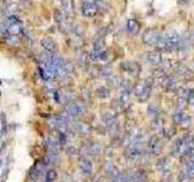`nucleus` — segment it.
<instances>
[{
  "label": "nucleus",
  "instance_id": "45",
  "mask_svg": "<svg viewBox=\"0 0 194 182\" xmlns=\"http://www.w3.org/2000/svg\"><path fill=\"white\" fill-rule=\"evenodd\" d=\"M35 168H36V170L39 171L40 174L43 172V171L45 170V166H46V163L45 161H38V163H35V165H34Z\"/></svg>",
  "mask_w": 194,
  "mask_h": 182
},
{
  "label": "nucleus",
  "instance_id": "41",
  "mask_svg": "<svg viewBox=\"0 0 194 182\" xmlns=\"http://www.w3.org/2000/svg\"><path fill=\"white\" fill-rule=\"evenodd\" d=\"M176 95H177L178 97H184V98H187V96H188V89L177 88V89H176Z\"/></svg>",
  "mask_w": 194,
  "mask_h": 182
},
{
  "label": "nucleus",
  "instance_id": "29",
  "mask_svg": "<svg viewBox=\"0 0 194 182\" xmlns=\"http://www.w3.org/2000/svg\"><path fill=\"white\" fill-rule=\"evenodd\" d=\"M120 81H121V78H119L118 75H113V74L107 78V84L111 88H119L120 86Z\"/></svg>",
  "mask_w": 194,
  "mask_h": 182
},
{
  "label": "nucleus",
  "instance_id": "11",
  "mask_svg": "<svg viewBox=\"0 0 194 182\" xmlns=\"http://www.w3.org/2000/svg\"><path fill=\"white\" fill-rule=\"evenodd\" d=\"M40 45L44 49V51H47L50 54H54L56 52L57 50V44L55 43V40L50 36H44L41 40H40Z\"/></svg>",
  "mask_w": 194,
  "mask_h": 182
},
{
  "label": "nucleus",
  "instance_id": "58",
  "mask_svg": "<svg viewBox=\"0 0 194 182\" xmlns=\"http://www.w3.org/2000/svg\"><path fill=\"white\" fill-rule=\"evenodd\" d=\"M0 165H1V159H0Z\"/></svg>",
  "mask_w": 194,
  "mask_h": 182
},
{
  "label": "nucleus",
  "instance_id": "9",
  "mask_svg": "<svg viewBox=\"0 0 194 182\" xmlns=\"http://www.w3.org/2000/svg\"><path fill=\"white\" fill-rule=\"evenodd\" d=\"M148 148H149V152L152 154H159L163 149V143L160 141V138L157 135H153L150 136L148 141Z\"/></svg>",
  "mask_w": 194,
  "mask_h": 182
},
{
  "label": "nucleus",
  "instance_id": "54",
  "mask_svg": "<svg viewBox=\"0 0 194 182\" xmlns=\"http://www.w3.org/2000/svg\"><path fill=\"white\" fill-rule=\"evenodd\" d=\"M194 98V89H191V90H188V96H187V101L188 100H192Z\"/></svg>",
  "mask_w": 194,
  "mask_h": 182
},
{
  "label": "nucleus",
  "instance_id": "42",
  "mask_svg": "<svg viewBox=\"0 0 194 182\" xmlns=\"http://www.w3.org/2000/svg\"><path fill=\"white\" fill-rule=\"evenodd\" d=\"M164 75H165V70L161 69L160 67L153 70V78H163Z\"/></svg>",
  "mask_w": 194,
  "mask_h": 182
},
{
  "label": "nucleus",
  "instance_id": "8",
  "mask_svg": "<svg viewBox=\"0 0 194 182\" xmlns=\"http://www.w3.org/2000/svg\"><path fill=\"white\" fill-rule=\"evenodd\" d=\"M120 69L132 75H137L140 73V66L135 61H124L120 63Z\"/></svg>",
  "mask_w": 194,
  "mask_h": 182
},
{
  "label": "nucleus",
  "instance_id": "38",
  "mask_svg": "<svg viewBox=\"0 0 194 182\" xmlns=\"http://www.w3.org/2000/svg\"><path fill=\"white\" fill-rule=\"evenodd\" d=\"M59 29H61V32H62V33L68 34L69 32H72V31H73V27H72V24H69L67 21H64V22H62L61 24H59Z\"/></svg>",
  "mask_w": 194,
  "mask_h": 182
},
{
  "label": "nucleus",
  "instance_id": "33",
  "mask_svg": "<svg viewBox=\"0 0 194 182\" xmlns=\"http://www.w3.org/2000/svg\"><path fill=\"white\" fill-rule=\"evenodd\" d=\"M119 102L121 104V108L123 109L126 108L129 106V103H130V93L129 92H121L120 98H119Z\"/></svg>",
  "mask_w": 194,
  "mask_h": 182
},
{
  "label": "nucleus",
  "instance_id": "53",
  "mask_svg": "<svg viewBox=\"0 0 194 182\" xmlns=\"http://www.w3.org/2000/svg\"><path fill=\"white\" fill-rule=\"evenodd\" d=\"M54 98H55V100H56V102H61V95H59V92H58V91H55V92H54Z\"/></svg>",
  "mask_w": 194,
  "mask_h": 182
},
{
  "label": "nucleus",
  "instance_id": "26",
  "mask_svg": "<svg viewBox=\"0 0 194 182\" xmlns=\"http://www.w3.org/2000/svg\"><path fill=\"white\" fill-rule=\"evenodd\" d=\"M150 93H152V85H150V83H148V85L146 86L144 91L137 98H138L140 102H146V101H148V98L150 97Z\"/></svg>",
  "mask_w": 194,
  "mask_h": 182
},
{
  "label": "nucleus",
  "instance_id": "46",
  "mask_svg": "<svg viewBox=\"0 0 194 182\" xmlns=\"http://www.w3.org/2000/svg\"><path fill=\"white\" fill-rule=\"evenodd\" d=\"M187 180H189V179H188V175H187V171L182 170L180 174H178V181L180 182H186Z\"/></svg>",
  "mask_w": 194,
  "mask_h": 182
},
{
  "label": "nucleus",
  "instance_id": "56",
  "mask_svg": "<svg viewBox=\"0 0 194 182\" xmlns=\"http://www.w3.org/2000/svg\"><path fill=\"white\" fill-rule=\"evenodd\" d=\"M189 148H193L194 149V136H193V138L191 140V142H189Z\"/></svg>",
  "mask_w": 194,
  "mask_h": 182
},
{
  "label": "nucleus",
  "instance_id": "1",
  "mask_svg": "<svg viewBox=\"0 0 194 182\" xmlns=\"http://www.w3.org/2000/svg\"><path fill=\"white\" fill-rule=\"evenodd\" d=\"M180 41V34L176 31H168L164 34H160L159 41H158V49L165 52H173L178 47Z\"/></svg>",
  "mask_w": 194,
  "mask_h": 182
},
{
  "label": "nucleus",
  "instance_id": "44",
  "mask_svg": "<svg viewBox=\"0 0 194 182\" xmlns=\"http://www.w3.org/2000/svg\"><path fill=\"white\" fill-rule=\"evenodd\" d=\"M112 108L114 109L115 112H120L123 108H121V104L119 102V100H113L112 101Z\"/></svg>",
  "mask_w": 194,
  "mask_h": 182
},
{
  "label": "nucleus",
  "instance_id": "17",
  "mask_svg": "<svg viewBox=\"0 0 194 182\" xmlns=\"http://www.w3.org/2000/svg\"><path fill=\"white\" fill-rule=\"evenodd\" d=\"M161 85L165 89H171V90H173L175 89V85H176V78H175V75L165 74L161 78Z\"/></svg>",
  "mask_w": 194,
  "mask_h": 182
},
{
  "label": "nucleus",
  "instance_id": "5",
  "mask_svg": "<svg viewBox=\"0 0 194 182\" xmlns=\"http://www.w3.org/2000/svg\"><path fill=\"white\" fill-rule=\"evenodd\" d=\"M171 67H172V69L175 70L176 74L181 75L184 79H193L194 78L193 72L188 68L184 63H182L181 61H175V62H172Z\"/></svg>",
  "mask_w": 194,
  "mask_h": 182
},
{
  "label": "nucleus",
  "instance_id": "50",
  "mask_svg": "<svg viewBox=\"0 0 194 182\" xmlns=\"http://www.w3.org/2000/svg\"><path fill=\"white\" fill-rule=\"evenodd\" d=\"M78 153V149L74 147V146H70V147L67 148V154L68 156H75Z\"/></svg>",
  "mask_w": 194,
  "mask_h": 182
},
{
  "label": "nucleus",
  "instance_id": "18",
  "mask_svg": "<svg viewBox=\"0 0 194 182\" xmlns=\"http://www.w3.org/2000/svg\"><path fill=\"white\" fill-rule=\"evenodd\" d=\"M172 120L176 125H184L189 122V117L186 112H178V113H175L172 117Z\"/></svg>",
  "mask_w": 194,
  "mask_h": 182
},
{
  "label": "nucleus",
  "instance_id": "22",
  "mask_svg": "<svg viewBox=\"0 0 194 182\" xmlns=\"http://www.w3.org/2000/svg\"><path fill=\"white\" fill-rule=\"evenodd\" d=\"M147 113L152 119H157L159 117L160 113V108L158 107V104L155 103H150L148 104V108H147Z\"/></svg>",
  "mask_w": 194,
  "mask_h": 182
},
{
  "label": "nucleus",
  "instance_id": "27",
  "mask_svg": "<svg viewBox=\"0 0 194 182\" xmlns=\"http://www.w3.org/2000/svg\"><path fill=\"white\" fill-rule=\"evenodd\" d=\"M148 80H143V81H138L136 85H135V88H134V92H135V95H136V97H138L143 91L146 89V86L148 85Z\"/></svg>",
  "mask_w": 194,
  "mask_h": 182
},
{
  "label": "nucleus",
  "instance_id": "23",
  "mask_svg": "<svg viewBox=\"0 0 194 182\" xmlns=\"http://www.w3.org/2000/svg\"><path fill=\"white\" fill-rule=\"evenodd\" d=\"M95 5H96V9H97V12H107L109 10V4L107 0H95L93 1Z\"/></svg>",
  "mask_w": 194,
  "mask_h": 182
},
{
  "label": "nucleus",
  "instance_id": "2",
  "mask_svg": "<svg viewBox=\"0 0 194 182\" xmlns=\"http://www.w3.org/2000/svg\"><path fill=\"white\" fill-rule=\"evenodd\" d=\"M4 28H5V32L9 35H18L23 31L22 23L17 18V16H15V15L6 17Z\"/></svg>",
  "mask_w": 194,
  "mask_h": 182
},
{
  "label": "nucleus",
  "instance_id": "16",
  "mask_svg": "<svg viewBox=\"0 0 194 182\" xmlns=\"http://www.w3.org/2000/svg\"><path fill=\"white\" fill-rule=\"evenodd\" d=\"M79 166L84 174L90 175V174L92 172V163H91V160L89 159L88 157H80L79 158Z\"/></svg>",
  "mask_w": 194,
  "mask_h": 182
},
{
  "label": "nucleus",
  "instance_id": "59",
  "mask_svg": "<svg viewBox=\"0 0 194 182\" xmlns=\"http://www.w3.org/2000/svg\"><path fill=\"white\" fill-rule=\"evenodd\" d=\"M80 1H85V0H80Z\"/></svg>",
  "mask_w": 194,
  "mask_h": 182
},
{
  "label": "nucleus",
  "instance_id": "31",
  "mask_svg": "<svg viewBox=\"0 0 194 182\" xmlns=\"http://www.w3.org/2000/svg\"><path fill=\"white\" fill-rule=\"evenodd\" d=\"M58 160V153H54V152H49L46 153L45 158H44V161L46 164H55Z\"/></svg>",
  "mask_w": 194,
  "mask_h": 182
},
{
  "label": "nucleus",
  "instance_id": "19",
  "mask_svg": "<svg viewBox=\"0 0 194 182\" xmlns=\"http://www.w3.org/2000/svg\"><path fill=\"white\" fill-rule=\"evenodd\" d=\"M101 119H102L103 124L106 127H108V126H112L118 123V120H116V117L114 115V113H109V112H106V113L102 114V117H101Z\"/></svg>",
  "mask_w": 194,
  "mask_h": 182
},
{
  "label": "nucleus",
  "instance_id": "40",
  "mask_svg": "<svg viewBox=\"0 0 194 182\" xmlns=\"http://www.w3.org/2000/svg\"><path fill=\"white\" fill-rule=\"evenodd\" d=\"M63 69L66 70V73H72L74 70V65L69 60H64L63 61Z\"/></svg>",
  "mask_w": 194,
  "mask_h": 182
},
{
  "label": "nucleus",
  "instance_id": "13",
  "mask_svg": "<svg viewBox=\"0 0 194 182\" xmlns=\"http://www.w3.org/2000/svg\"><path fill=\"white\" fill-rule=\"evenodd\" d=\"M146 60H147V62L150 63L152 66H159L160 63H161V61H163V58H161V54H160L159 51H149L147 52L146 55Z\"/></svg>",
  "mask_w": 194,
  "mask_h": 182
},
{
  "label": "nucleus",
  "instance_id": "15",
  "mask_svg": "<svg viewBox=\"0 0 194 182\" xmlns=\"http://www.w3.org/2000/svg\"><path fill=\"white\" fill-rule=\"evenodd\" d=\"M126 29H127L129 34L135 36L138 34L141 27H140V23L137 22L135 18H130V20H127V23H126Z\"/></svg>",
  "mask_w": 194,
  "mask_h": 182
},
{
  "label": "nucleus",
  "instance_id": "6",
  "mask_svg": "<svg viewBox=\"0 0 194 182\" xmlns=\"http://www.w3.org/2000/svg\"><path fill=\"white\" fill-rule=\"evenodd\" d=\"M70 117L67 115H62V114H57L54 117V126L57 129L59 132L66 134L68 131V120Z\"/></svg>",
  "mask_w": 194,
  "mask_h": 182
},
{
  "label": "nucleus",
  "instance_id": "20",
  "mask_svg": "<svg viewBox=\"0 0 194 182\" xmlns=\"http://www.w3.org/2000/svg\"><path fill=\"white\" fill-rule=\"evenodd\" d=\"M52 56H54V54H50L47 51L40 52V55H39V62H40L41 67L50 66L51 65V61H52Z\"/></svg>",
  "mask_w": 194,
  "mask_h": 182
},
{
  "label": "nucleus",
  "instance_id": "35",
  "mask_svg": "<svg viewBox=\"0 0 194 182\" xmlns=\"http://www.w3.org/2000/svg\"><path fill=\"white\" fill-rule=\"evenodd\" d=\"M112 74H113V68H112L109 65H106V66H103L102 68L100 69V75H102V77L108 78V77H111Z\"/></svg>",
  "mask_w": 194,
  "mask_h": 182
},
{
  "label": "nucleus",
  "instance_id": "37",
  "mask_svg": "<svg viewBox=\"0 0 194 182\" xmlns=\"http://www.w3.org/2000/svg\"><path fill=\"white\" fill-rule=\"evenodd\" d=\"M39 176H40V172L36 170L35 166H32L29 172H28V177H29L32 181H36V180L39 179Z\"/></svg>",
  "mask_w": 194,
  "mask_h": 182
},
{
  "label": "nucleus",
  "instance_id": "10",
  "mask_svg": "<svg viewBox=\"0 0 194 182\" xmlns=\"http://www.w3.org/2000/svg\"><path fill=\"white\" fill-rule=\"evenodd\" d=\"M81 12L85 17H89V18H92L97 15V9H96V5L93 1H86L81 6Z\"/></svg>",
  "mask_w": 194,
  "mask_h": 182
},
{
  "label": "nucleus",
  "instance_id": "49",
  "mask_svg": "<svg viewBox=\"0 0 194 182\" xmlns=\"http://www.w3.org/2000/svg\"><path fill=\"white\" fill-rule=\"evenodd\" d=\"M173 134H175V131H173V129L172 127H169V129H164V135L165 137H168V138H171L173 136Z\"/></svg>",
  "mask_w": 194,
  "mask_h": 182
},
{
  "label": "nucleus",
  "instance_id": "24",
  "mask_svg": "<svg viewBox=\"0 0 194 182\" xmlns=\"http://www.w3.org/2000/svg\"><path fill=\"white\" fill-rule=\"evenodd\" d=\"M62 6L64 13H73L75 11V4L73 0H62Z\"/></svg>",
  "mask_w": 194,
  "mask_h": 182
},
{
  "label": "nucleus",
  "instance_id": "25",
  "mask_svg": "<svg viewBox=\"0 0 194 182\" xmlns=\"http://www.w3.org/2000/svg\"><path fill=\"white\" fill-rule=\"evenodd\" d=\"M75 130L81 134V135H89L91 132V126H89L88 124H84V123H77L75 124Z\"/></svg>",
  "mask_w": 194,
  "mask_h": 182
},
{
  "label": "nucleus",
  "instance_id": "47",
  "mask_svg": "<svg viewBox=\"0 0 194 182\" xmlns=\"http://www.w3.org/2000/svg\"><path fill=\"white\" fill-rule=\"evenodd\" d=\"M187 175H188V179H194V165H187Z\"/></svg>",
  "mask_w": 194,
  "mask_h": 182
},
{
  "label": "nucleus",
  "instance_id": "3",
  "mask_svg": "<svg viewBox=\"0 0 194 182\" xmlns=\"http://www.w3.org/2000/svg\"><path fill=\"white\" fill-rule=\"evenodd\" d=\"M66 112L70 118H79L86 112V104L81 100L72 101L66 104Z\"/></svg>",
  "mask_w": 194,
  "mask_h": 182
},
{
  "label": "nucleus",
  "instance_id": "55",
  "mask_svg": "<svg viewBox=\"0 0 194 182\" xmlns=\"http://www.w3.org/2000/svg\"><path fill=\"white\" fill-rule=\"evenodd\" d=\"M95 182H106V179H104L103 176H98V177L96 179V181Z\"/></svg>",
  "mask_w": 194,
  "mask_h": 182
},
{
  "label": "nucleus",
  "instance_id": "30",
  "mask_svg": "<svg viewBox=\"0 0 194 182\" xmlns=\"http://www.w3.org/2000/svg\"><path fill=\"white\" fill-rule=\"evenodd\" d=\"M96 95H97V97L98 98H107V97H109V95H111V91L108 88H106V86H101V88H98L97 90H96Z\"/></svg>",
  "mask_w": 194,
  "mask_h": 182
},
{
  "label": "nucleus",
  "instance_id": "52",
  "mask_svg": "<svg viewBox=\"0 0 194 182\" xmlns=\"http://www.w3.org/2000/svg\"><path fill=\"white\" fill-rule=\"evenodd\" d=\"M102 125H103V124H102ZM102 125L97 126V131L100 132V135H104V132L107 131V130H106V126H102Z\"/></svg>",
  "mask_w": 194,
  "mask_h": 182
},
{
  "label": "nucleus",
  "instance_id": "32",
  "mask_svg": "<svg viewBox=\"0 0 194 182\" xmlns=\"http://www.w3.org/2000/svg\"><path fill=\"white\" fill-rule=\"evenodd\" d=\"M120 88H121V92H131L132 90V83L129 79H121L120 81Z\"/></svg>",
  "mask_w": 194,
  "mask_h": 182
},
{
  "label": "nucleus",
  "instance_id": "7",
  "mask_svg": "<svg viewBox=\"0 0 194 182\" xmlns=\"http://www.w3.org/2000/svg\"><path fill=\"white\" fill-rule=\"evenodd\" d=\"M191 49V44H189V38H188V32H184L182 35H180V41H178V47L177 51L181 55H187L188 51Z\"/></svg>",
  "mask_w": 194,
  "mask_h": 182
},
{
  "label": "nucleus",
  "instance_id": "48",
  "mask_svg": "<svg viewBox=\"0 0 194 182\" xmlns=\"http://www.w3.org/2000/svg\"><path fill=\"white\" fill-rule=\"evenodd\" d=\"M153 126L157 129V130H161L163 129V122L160 120L159 118H157V119H153Z\"/></svg>",
  "mask_w": 194,
  "mask_h": 182
},
{
  "label": "nucleus",
  "instance_id": "4",
  "mask_svg": "<svg viewBox=\"0 0 194 182\" xmlns=\"http://www.w3.org/2000/svg\"><path fill=\"white\" fill-rule=\"evenodd\" d=\"M160 38V32L155 28H148L144 31V33L142 35V41L147 45L157 46Z\"/></svg>",
  "mask_w": 194,
  "mask_h": 182
},
{
  "label": "nucleus",
  "instance_id": "57",
  "mask_svg": "<svg viewBox=\"0 0 194 182\" xmlns=\"http://www.w3.org/2000/svg\"><path fill=\"white\" fill-rule=\"evenodd\" d=\"M188 102H189V104H191V106H193V107H194V98H192V100H188Z\"/></svg>",
  "mask_w": 194,
  "mask_h": 182
},
{
  "label": "nucleus",
  "instance_id": "51",
  "mask_svg": "<svg viewBox=\"0 0 194 182\" xmlns=\"http://www.w3.org/2000/svg\"><path fill=\"white\" fill-rule=\"evenodd\" d=\"M188 38H189V44H191V47H194V32L188 33Z\"/></svg>",
  "mask_w": 194,
  "mask_h": 182
},
{
  "label": "nucleus",
  "instance_id": "12",
  "mask_svg": "<svg viewBox=\"0 0 194 182\" xmlns=\"http://www.w3.org/2000/svg\"><path fill=\"white\" fill-rule=\"evenodd\" d=\"M188 149H189V146L181 138V140H178V141L175 143V146L172 148V154L176 156V157L183 156V154H186V153L188 152Z\"/></svg>",
  "mask_w": 194,
  "mask_h": 182
},
{
  "label": "nucleus",
  "instance_id": "39",
  "mask_svg": "<svg viewBox=\"0 0 194 182\" xmlns=\"http://www.w3.org/2000/svg\"><path fill=\"white\" fill-rule=\"evenodd\" d=\"M46 182H54L56 179H57V172L56 170H54V169H51V170H49L46 172Z\"/></svg>",
  "mask_w": 194,
  "mask_h": 182
},
{
  "label": "nucleus",
  "instance_id": "34",
  "mask_svg": "<svg viewBox=\"0 0 194 182\" xmlns=\"http://www.w3.org/2000/svg\"><path fill=\"white\" fill-rule=\"evenodd\" d=\"M155 166H157V169H159V170L165 171L168 169V166H169V160H168V158H165V157L160 158V159L155 163Z\"/></svg>",
  "mask_w": 194,
  "mask_h": 182
},
{
  "label": "nucleus",
  "instance_id": "36",
  "mask_svg": "<svg viewBox=\"0 0 194 182\" xmlns=\"http://www.w3.org/2000/svg\"><path fill=\"white\" fill-rule=\"evenodd\" d=\"M6 43L10 46H16L20 43V36H18V35H7Z\"/></svg>",
  "mask_w": 194,
  "mask_h": 182
},
{
  "label": "nucleus",
  "instance_id": "14",
  "mask_svg": "<svg viewBox=\"0 0 194 182\" xmlns=\"http://www.w3.org/2000/svg\"><path fill=\"white\" fill-rule=\"evenodd\" d=\"M46 147L49 148L50 152H54V153H58L59 152V148H61V143L58 141V138L54 136H50L46 138Z\"/></svg>",
  "mask_w": 194,
  "mask_h": 182
},
{
  "label": "nucleus",
  "instance_id": "43",
  "mask_svg": "<svg viewBox=\"0 0 194 182\" xmlns=\"http://www.w3.org/2000/svg\"><path fill=\"white\" fill-rule=\"evenodd\" d=\"M187 103H188V101H187V98H184V97H178V98H177V107H178L180 109L184 108Z\"/></svg>",
  "mask_w": 194,
  "mask_h": 182
},
{
  "label": "nucleus",
  "instance_id": "21",
  "mask_svg": "<svg viewBox=\"0 0 194 182\" xmlns=\"http://www.w3.org/2000/svg\"><path fill=\"white\" fill-rule=\"evenodd\" d=\"M88 151H89V154L97 157V156L102 154L103 148H102V146H101V143H98V142H92L91 145L88 147Z\"/></svg>",
  "mask_w": 194,
  "mask_h": 182
},
{
  "label": "nucleus",
  "instance_id": "28",
  "mask_svg": "<svg viewBox=\"0 0 194 182\" xmlns=\"http://www.w3.org/2000/svg\"><path fill=\"white\" fill-rule=\"evenodd\" d=\"M54 20H55V22L57 24H61L62 22H64L66 21V13H64V11L61 10V9H56L54 11Z\"/></svg>",
  "mask_w": 194,
  "mask_h": 182
}]
</instances>
